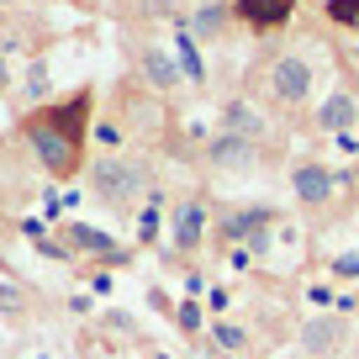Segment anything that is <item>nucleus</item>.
<instances>
[{"instance_id":"obj_2","label":"nucleus","mask_w":359,"mask_h":359,"mask_svg":"<svg viewBox=\"0 0 359 359\" xmlns=\"http://www.w3.org/2000/svg\"><path fill=\"white\" fill-rule=\"evenodd\" d=\"M269 90H275V101H285V106L306 101V90H312V64H306V58H280V64L269 69Z\"/></svg>"},{"instance_id":"obj_15","label":"nucleus","mask_w":359,"mask_h":359,"mask_svg":"<svg viewBox=\"0 0 359 359\" xmlns=\"http://www.w3.org/2000/svg\"><path fill=\"white\" fill-rule=\"evenodd\" d=\"M180 69H185V74H191V79H201V53H196V43H191V32L180 37Z\"/></svg>"},{"instance_id":"obj_6","label":"nucleus","mask_w":359,"mask_h":359,"mask_svg":"<svg viewBox=\"0 0 359 359\" xmlns=\"http://www.w3.org/2000/svg\"><path fill=\"white\" fill-rule=\"evenodd\" d=\"M327 191H333V169H323V164L296 169V196L302 201H327Z\"/></svg>"},{"instance_id":"obj_7","label":"nucleus","mask_w":359,"mask_h":359,"mask_svg":"<svg viewBox=\"0 0 359 359\" xmlns=\"http://www.w3.org/2000/svg\"><path fill=\"white\" fill-rule=\"evenodd\" d=\"M85 111H90V90H79V95L64 106V111H53V116H48V127H53V133H64L69 143H74V137H79V127H85Z\"/></svg>"},{"instance_id":"obj_12","label":"nucleus","mask_w":359,"mask_h":359,"mask_svg":"<svg viewBox=\"0 0 359 359\" xmlns=\"http://www.w3.org/2000/svg\"><path fill=\"white\" fill-rule=\"evenodd\" d=\"M338 338H344V323H312L306 327V348H317V354H333Z\"/></svg>"},{"instance_id":"obj_20","label":"nucleus","mask_w":359,"mask_h":359,"mask_svg":"<svg viewBox=\"0 0 359 359\" xmlns=\"http://www.w3.org/2000/svg\"><path fill=\"white\" fill-rule=\"evenodd\" d=\"M0 6H16V0H0Z\"/></svg>"},{"instance_id":"obj_4","label":"nucleus","mask_w":359,"mask_h":359,"mask_svg":"<svg viewBox=\"0 0 359 359\" xmlns=\"http://www.w3.org/2000/svg\"><path fill=\"white\" fill-rule=\"evenodd\" d=\"M233 11L243 16L248 27H259V32H264V27H285V22H291L296 0H238Z\"/></svg>"},{"instance_id":"obj_10","label":"nucleus","mask_w":359,"mask_h":359,"mask_svg":"<svg viewBox=\"0 0 359 359\" xmlns=\"http://www.w3.org/2000/svg\"><path fill=\"white\" fill-rule=\"evenodd\" d=\"M317 127H327V133H344V127H354V95H333V101L317 111Z\"/></svg>"},{"instance_id":"obj_13","label":"nucleus","mask_w":359,"mask_h":359,"mask_svg":"<svg viewBox=\"0 0 359 359\" xmlns=\"http://www.w3.org/2000/svg\"><path fill=\"white\" fill-rule=\"evenodd\" d=\"M191 27H196V32H206V37H217V32L227 27V11H222V6L212 0V6H201V11L191 16Z\"/></svg>"},{"instance_id":"obj_17","label":"nucleus","mask_w":359,"mask_h":359,"mask_svg":"<svg viewBox=\"0 0 359 359\" xmlns=\"http://www.w3.org/2000/svg\"><path fill=\"white\" fill-rule=\"evenodd\" d=\"M212 338H217L222 348H243V327H227V323H222V327H217Z\"/></svg>"},{"instance_id":"obj_19","label":"nucleus","mask_w":359,"mask_h":359,"mask_svg":"<svg viewBox=\"0 0 359 359\" xmlns=\"http://www.w3.org/2000/svg\"><path fill=\"white\" fill-rule=\"evenodd\" d=\"M6 85H11V74H6V58H0V90H6Z\"/></svg>"},{"instance_id":"obj_11","label":"nucleus","mask_w":359,"mask_h":359,"mask_svg":"<svg viewBox=\"0 0 359 359\" xmlns=\"http://www.w3.org/2000/svg\"><path fill=\"white\" fill-rule=\"evenodd\" d=\"M201 227H206V212H201V206L175 212V243H180V248H196V243H201Z\"/></svg>"},{"instance_id":"obj_9","label":"nucleus","mask_w":359,"mask_h":359,"mask_svg":"<svg viewBox=\"0 0 359 359\" xmlns=\"http://www.w3.org/2000/svg\"><path fill=\"white\" fill-rule=\"evenodd\" d=\"M248 158H254V148H248L243 137H233V133H222L212 143V164H222V169H243Z\"/></svg>"},{"instance_id":"obj_3","label":"nucleus","mask_w":359,"mask_h":359,"mask_svg":"<svg viewBox=\"0 0 359 359\" xmlns=\"http://www.w3.org/2000/svg\"><path fill=\"white\" fill-rule=\"evenodd\" d=\"M32 148H37V154H43L48 175H74V164H79L74 143H69L64 133H53V127H48V122H37V127H32Z\"/></svg>"},{"instance_id":"obj_5","label":"nucleus","mask_w":359,"mask_h":359,"mask_svg":"<svg viewBox=\"0 0 359 359\" xmlns=\"http://www.w3.org/2000/svg\"><path fill=\"white\" fill-rule=\"evenodd\" d=\"M222 127H227L233 137H243V143L264 137V116H259L248 101H227V106H222Z\"/></svg>"},{"instance_id":"obj_18","label":"nucleus","mask_w":359,"mask_h":359,"mask_svg":"<svg viewBox=\"0 0 359 359\" xmlns=\"http://www.w3.org/2000/svg\"><path fill=\"white\" fill-rule=\"evenodd\" d=\"M338 275H359V259H338Z\"/></svg>"},{"instance_id":"obj_14","label":"nucleus","mask_w":359,"mask_h":359,"mask_svg":"<svg viewBox=\"0 0 359 359\" xmlns=\"http://www.w3.org/2000/svg\"><path fill=\"white\" fill-rule=\"evenodd\" d=\"M327 16L338 27H359V0H327Z\"/></svg>"},{"instance_id":"obj_16","label":"nucleus","mask_w":359,"mask_h":359,"mask_svg":"<svg viewBox=\"0 0 359 359\" xmlns=\"http://www.w3.org/2000/svg\"><path fill=\"white\" fill-rule=\"evenodd\" d=\"M27 95H32V101H43V95H48V69H43V64H37L32 79H27Z\"/></svg>"},{"instance_id":"obj_1","label":"nucleus","mask_w":359,"mask_h":359,"mask_svg":"<svg viewBox=\"0 0 359 359\" xmlns=\"http://www.w3.org/2000/svg\"><path fill=\"white\" fill-rule=\"evenodd\" d=\"M143 185H148V169L133 158H101L95 164V196H106V201H133V196H143Z\"/></svg>"},{"instance_id":"obj_8","label":"nucleus","mask_w":359,"mask_h":359,"mask_svg":"<svg viewBox=\"0 0 359 359\" xmlns=\"http://www.w3.org/2000/svg\"><path fill=\"white\" fill-rule=\"evenodd\" d=\"M137 64H143V74H148V85H154V90H175V64H169V58H164V48H148L143 43V53H137Z\"/></svg>"}]
</instances>
